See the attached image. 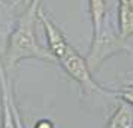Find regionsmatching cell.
<instances>
[{
	"instance_id": "6da1fadb",
	"label": "cell",
	"mask_w": 133,
	"mask_h": 128,
	"mask_svg": "<svg viewBox=\"0 0 133 128\" xmlns=\"http://www.w3.org/2000/svg\"><path fill=\"white\" fill-rule=\"evenodd\" d=\"M39 7H41V2H35V0L30 2L29 6L24 7V11L15 21L14 30L11 31L8 39L5 54L2 57L6 70L15 67L19 61L27 58H37L48 63H57L55 57L49 52V49L42 46L36 37V19Z\"/></svg>"
},
{
	"instance_id": "7a4b0ae2",
	"label": "cell",
	"mask_w": 133,
	"mask_h": 128,
	"mask_svg": "<svg viewBox=\"0 0 133 128\" xmlns=\"http://www.w3.org/2000/svg\"><path fill=\"white\" fill-rule=\"evenodd\" d=\"M129 49L126 45V40H123L118 33L115 34L108 21H105L99 33L93 34L91 39V46L87 55V63L90 66L91 72H94L103 64V61L108 60L109 57L115 55L120 51Z\"/></svg>"
},
{
	"instance_id": "3957f363",
	"label": "cell",
	"mask_w": 133,
	"mask_h": 128,
	"mask_svg": "<svg viewBox=\"0 0 133 128\" xmlns=\"http://www.w3.org/2000/svg\"><path fill=\"white\" fill-rule=\"evenodd\" d=\"M58 64L64 69L70 78L75 82H78L81 89L85 94H93V92H100V94H111L109 91H105L102 86L97 84L94 78H93V72H91L90 66L87 63V58L81 57L76 49L70 46L69 51L58 60Z\"/></svg>"
},
{
	"instance_id": "277c9868",
	"label": "cell",
	"mask_w": 133,
	"mask_h": 128,
	"mask_svg": "<svg viewBox=\"0 0 133 128\" xmlns=\"http://www.w3.org/2000/svg\"><path fill=\"white\" fill-rule=\"evenodd\" d=\"M37 19L41 21L43 30H45V36H46L49 52L54 55L57 63H58V60L69 51L70 45H69V42L66 40V37L63 36V33H61V30L58 28V25L49 18L48 13L42 9V6L39 7V11H37Z\"/></svg>"
},
{
	"instance_id": "5b68a950",
	"label": "cell",
	"mask_w": 133,
	"mask_h": 128,
	"mask_svg": "<svg viewBox=\"0 0 133 128\" xmlns=\"http://www.w3.org/2000/svg\"><path fill=\"white\" fill-rule=\"evenodd\" d=\"M11 91H12V82L8 76L3 61L0 60V113H2L0 128H17L11 109V98H9Z\"/></svg>"
},
{
	"instance_id": "8992f818",
	"label": "cell",
	"mask_w": 133,
	"mask_h": 128,
	"mask_svg": "<svg viewBox=\"0 0 133 128\" xmlns=\"http://www.w3.org/2000/svg\"><path fill=\"white\" fill-rule=\"evenodd\" d=\"M103 128H133V106L120 101Z\"/></svg>"
},
{
	"instance_id": "52a82bcc",
	"label": "cell",
	"mask_w": 133,
	"mask_h": 128,
	"mask_svg": "<svg viewBox=\"0 0 133 128\" xmlns=\"http://www.w3.org/2000/svg\"><path fill=\"white\" fill-rule=\"evenodd\" d=\"M117 17H118V36L126 40L130 36H133V9L126 6V5H120L118 3V9H117Z\"/></svg>"
},
{
	"instance_id": "ba28073f",
	"label": "cell",
	"mask_w": 133,
	"mask_h": 128,
	"mask_svg": "<svg viewBox=\"0 0 133 128\" xmlns=\"http://www.w3.org/2000/svg\"><path fill=\"white\" fill-rule=\"evenodd\" d=\"M90 15L93 22V34L99 33L106 21V3L105 0H90Z\"/></svg>"
},
{
	"instance_id": "9c48e42d",
	"label": "cell",
	"mask_w": 133,
	"mask_h": 128,
	"mask_svg": "<svg viewBox=\"0 0 133 128\" xmlns=\"http://www.w3.org/2000/svg\"><path fill=\"white\" fill-rule=\"evenodd\" d=\"M117 95L120 97L121 101H124V103L133 106V85H129V86L121 88L120 91L117 92Z\"/></svg>"
},
{
	"instance_id": "30bf717a",
	"label": "cell",
	"mask_w": 133,
	"mask_h": 128,
	"mask_svg": "<svg viewBox=\"0 0 133 128\" xmlns=\"http://www.w3.org/2000/svg\"><path fill=\"white\" fill-rule=\"evenodd\" d=\"M11 109H12V113H14V119H15V127L17 128H24V122L21 119V115H19V110H18V106L15 103V98H14V89L11 91Z\"/></svg>"
},
{
	"instance_id": "8fae6325",
	"label": "cell",
	"mask_w": 133,
	"mask_h": 128,
	"mask_svg": "<svg viewBox=\"0 0 133 128\" xmlns=\"http://www.w3.org/2000/svg\"><path fill=\"white\" fill-rule=\"evenodd\" d=\"M33 128H54V124L49 119H39Z\"/></svg>"
},
{
	"instance_id": "7c38bea8",
	"label": "cell",
	"mask_w": 133,
	"mask_h": 128,
	"mask_svg": "<svg viewBox=\"0 0 133 128\" xmlns=\"http://www.w3.org/2000/svg\"><path fill=\"white\" fill-rule=\"evenodd\" d=\"M118 3H120V5H126V6L133 9V0H118Z\"/></svg>"
},
{
	"instance_id": "4fadbf2b",
	"label": "cell",
	"mask_w": 133,
	"mask_h": 128,
	"mask_svg": "<svg viewBox=\"0 0 133 128\" xmlns=\"http://www.w3.org/2000/svg\"><path fill=\"white\" fill-rule=\"evenodd\" d=\"M0 124H2V113H0Z\"/></svg>"
}]
</instances>
